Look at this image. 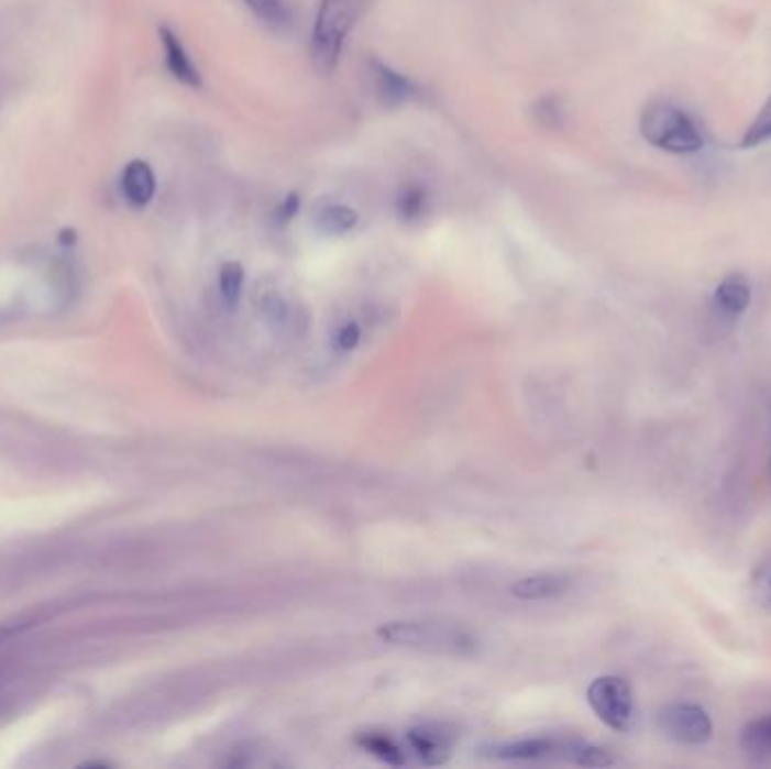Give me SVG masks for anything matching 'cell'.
<instances>
[{"mask_svg":"<svg viewBox=\"0 0 771 769\" xmlns=\"http://www.w3.org/2000/svg\"><path fill=\"white\" fill-rule=\"evenodd\" d=\"M354 745L366 751L371 756H375L377 760L390 765V767H401L406 762L404 749L397 745V740L384 732H361L354 738Z\"/></svg>","mask_w":771,"mask_h":769,"instance_id":"cell-14","label":"cell"},{"mask_svg":"<svg viewBox=\"0 0 771 769\" xmlns=\"http://www.w3.org/2000/svg\"><path fill=\"white\" fill-rule=\"evenodd\" d=\"M244 289V266L240 262H225L219 271V296L221 300L235 307L242 298Z\"/></svg>","mask_w":771,"mask_h":769,"instance_id":"cell-17","label":"cell"},{"mask_svg":"<svg viewBox=\"0 0 771 769\" xmlns=\"http://www.w3.org/2000/svg\"><path fill=\"white\" fill-rule=\"evenodd\" d=\"M740 747L756 762L771 760V713L749 722L740 734Z\"/></svg>","mask_w":771,"mask_h":769,"instance_id":"cell-13","label":"cell"},{"mask_svg":"<svg viewBox=\"0 0 771 769\" xmlns=\"http://www.w3.org/2000/svg\"><path fill=\"white\" fill-rule=\"evenodd\" d=\"M767 141H771V98L764 102V107L760 109L756 120L749 124L745 139H742V147H747V150L760 147Z\"/></svg>","mask_w":771,"mask_h":769,"instance_id":"cell-18","label":"cell"},{"mask_svg":"<svg viewBox=\"0 0 771 769\" xmlns=\"http://www.w3.org/2000/svg\"><path fill=\"white\" fill-rule=\"evenodd\" d=\"M298 208H300V197L298 195H287V199L278 206V212H276V219H280L283 223H287L289 219H294L296 217V212H298Z\"/></svg>","mask_w":771,"mask_h":769,"instance_id":"cell-22","label":"cell"},{"mask_svg":"<svg viewBox=\"0 0 771 769\" xmlns=\"http://www.w3.org/2000/svg\"><path fill=\"white\" fill-rule=\"evenodd\" d=\"M657 727L668 740L686 747L706 745L713 736L711 715L693 702H674L663 706L657 713Z\"/></svg>","mask_w":771,"mask_h":769,"instance_id":"cell-5","label":"cell"},{"mask_svg":"<svg viewBox=\"0 0 771 769\" xmlns=\"http://www.w3.org/2000/svg\"><path fill=\"white\" fill-rule=\"evenodd\" d=\"M158 34H161V43H163V51H165V64H167V70L172 73V77L178 79L180 84L190 86V88H199L201 86L199 68L195 66L192 57L184 48L180 39L169 28H161Z\"/></svg>","mask_w":771,"mask_h":769,"instance_id":"cell-10","label":"cell"},{"mask_svg":"<svg viewBox=\"0 0 771 769\" xmlns=\"http://www.w3.org/2000/svg\"><path fill=\"white\" fill-rule=\"evenodd\" d=\"M586 702L609 729L627 734L637 727V700H634V691L623 677H598L586 689Z\"/></svg>","mask_w":771,"mask_h":769,"instance_id":"cell-4","label":"cell"},{"mask_svg":"<svg viewBox=\"0 0 771 769\" xmlns=\"http://www.w3.org/2000/svg\"><path fill=\"white\" fill-rule=\"evenodd\" d=\"M571 590V578L564 573H537L521 578L510 586V594L519 601H553Z\"/></svg>","mask_w":771,"mask_h":769,"instance_id":"cell-9","label":"cell"},{"mask_svg":"<svg viewBox=\"0 0 771 769\" xmlns=\"http://www.w3.org/2000/svg\"><path fill=\"white\" fill-rule=\"evenodd\" d=\"M406 745L418 762L436 767L449 760L451 749L456 745V732L447 725H420L406 732Z\"/></svg>","mask_w":771,"mask_h":769,"instance_id":"cell-6","label":"cell"},{"mask_svg":"<svg viewBox=\"0 0 771 769\" xmlns=\"http://www.w3.org/2000/svg\"><path fill=\"white\" fill-rule=\"evenodd\" d=\"M713 305L722 316H727V319H738V316H742L751 305V287L747 278L738 274L724 278L713 292Z\"/></svg>","mask_w":771,"mask_h":769,"instance_id":"cell-11","label":"cell"},{"mask_svg":"<svg viewBox=\"0 0 771 769\" xmlns=\"http://www.w3.org/2000/svg\"><path fill=\"white\" fill-rule=\"evenodd\" d=\"M244 3L253 10V14L257 19H262L268 25L280 28V25L287 23L285 0H244Z\"/></svg>","mask_w":771,"mask_h":769,"instance_id":"cell-19","label":"cell"},{"mask_svg":"<svg viewBox=\"0 0 771 769\" xmlns=\"http://www.w3.org/2000/svg\"><path fill=\"white\" fill-rule=\"evenodd\" d=\"M120 190L129 206L145 208L156 195V174L150 163L131 161L120 176Z\"/></svg>","mask_w":771,"mask_h":769,"instance_id":"cell-8","label":"cell"},{"mask_svg":"<svg viewBox=\"0 0 771 769\" xmlns=\"http://www.w3.org/2000/svg\"><path fill=\"white\" fill-rule=\"evenodd\" d=\"M566 747H569V738H549V736H539V738H524V740H515V743H506L498 745L492 749V756L498 760H551V758H560L564 760L566 756Z\"/></svg>","mask_w":771,"mask_h":769,"instance_id":"cell-7","label":"cell"},{"mask_svg":"<svg viewBox=\"0 0 771 769\" xmlns=\"http://www.w3.org/2000/svg\"><path fill=\"white\" fill-rule=\"evenodd\" d=\"M366 6L368 0H321L311 30V62L321 73L337 68L343 43Z\"/></svg>","mask_w":771,"mask_h":769,"instance_id":"cell-2","label":"cell"},{"mask_svg":"<svg viewBox=\"0 0 771 769\" xmlns=\"http://www.w3.org/2000/svg\"><path fill=\"white\" fill-rule=\"evenodd\" d=\"M751 592L760 607L771 609V558L756 567L751 575Z\"/></svg>","mask_w":771,"mask_h":769,"instance_id":"cell-20","label":"cell"},{"mask_svg":"<svg viewBox=\"0 0 771 769\" xmlns=\"http://www.w3.org/2000/svg\"><path fill=\"white\" fill-rule=\"evenodd\" d=\"M361 341V328L354 323V321H345L341 323L334 334H332V345L339 354H350L356 350Z\"/></svg>","mask_w":771,"mask_h":769,"instance_id":"cell-21","label":"cell"},{"mask_svg":"<svg viewBox=\"0 0 771 769\" xmlns=\"http://www.w3.org/2000/svg\"><path fill=\"white\" fill-rule=\"evenodd\" d=\"M375 637L395 648H414L447 655H474L478 641L467 629L429 620H390L375 629Z\"/></svg>","mask_w":771,"mask_h":769,"instance_id":"cell-1","label":"cell"},{"mask_svg":"<svg viewBox=\"0 0 771 769\" xmlns=\"http://www.w3.org/2000/svg\"><path fill=\"white\" fill-rule=\"evenodd\" d=\"M641 133L650 145L670 154H695L704 145L695 122L668 102H654L643 111Z\"/></svg>","mask_w":771,"mask_h":769,"instance_id":"cell-3","label":"cell"},{"mask_svg":"<svg viewBox=\"0 0 771 769\" xmlns=\"http://www.w3.org/2000/svg\"><path fill=\"white\" fill-rule=\"evenodd\" d=\"M359 221V215L341 204H330L323 206L316 215V226H319V231L326 235H345L350 233Z\"/></svg>","mask_w":771,"mask_h":769,"instance_id":"cell-15","label":"cell"},{"mask_svg":"<svg viewBox=\"0 0 771 769\" xmlns=\"http://www.w3.org/2000/svg\"><path fill=\"white\" fill-rule=\"evenodd\" d=\"M429 210V195L425 188L420 186H408L399 193L397 197V212L401 217V221L406 223H416L422 217H427Z\"/></svg>","mask_w":771,"mask_h":769,"instance_id":"cell-16","label":"cell"},{"mask_svg":"<svg viewBox=\"0 0 771 769\" xmlns=\"http://www.w3.org/2000/svg\"><path fill=\"white\" fill-rule=\"evenodd\" d=\"M12 631H14V627H8V625H0V639H5V637H10V635H12Z\"/></svg>","mask_w":771,"mask_h":769,"instance_id":"cell-23","label":"cell"},{"mask_svg":"<svg viewBox=\"0 0 771 769\" xmlns=\"http://www.w3.org/2000/svg\"><path fill=\"white\" fill-rule=\"evenodd\" d=\"M373 70H375L377 96L382 98V102L386 107H399V105H404L408 98L414 96V84L408 81L404 75H399L393 68H388L386 64L375 62Z\"/></svg>","mask_w":771,"mask_h":769,"instance_id":"cell-12","label":"cell"}]
</instances>
